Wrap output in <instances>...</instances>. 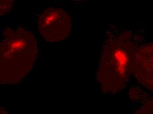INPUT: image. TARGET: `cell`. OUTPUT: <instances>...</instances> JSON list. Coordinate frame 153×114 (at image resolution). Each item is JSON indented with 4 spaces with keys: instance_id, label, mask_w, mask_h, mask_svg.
I'll list each match as a JSON object with an SVG mask.
<instances>
[{
    "instance_id": "3957f363",
    "label": "cell",
    "mask_w": 153,
    "mask_h": 114,
    "mask_svg": "<svg viewBox=\"0 0 153 114\" xmlns=\"http://www.w3.org/2000/svg\"><path fill=\"white\" fill-rule=\"evenodd\" d=\"M38 31L48 42L64 40L71 32V19L64 9L49 7L41 13L38 21Z\"/></svg>"
},
{
    "instance_id": "8992f818",
    "label": "cell",
    "mask_w": 153,
    "mask_h": 114,
    "mask_svg": "<svg viewBox=\"0 0 153 114\" xmlns=\"http://www.w3.org/2000/svg\"><path fill=\"white\" fill-rule=\"evenodd\" d=\"M13 1L11 0H1L0 1V15L2 16L9 12L12 9Z\"/></svg>"
},
{
    "instance_id": "7a4b0ae2",
    "label": "cell",
    "mask_w": 153,
    "mask_h": 114,
    "mask_svg": "<svg viewBox=\"0 0 153 114\" xmlns=\"http://www.w3.org/2000/svg\"><path fill=\"white\" fill-rule=\"evenodd\" d=\"M38 53L36 36L23 28H6L0 44V82L20 83L32 71Z\"/></svg>"
},
{
    "instance_id": "6da1fadb",
    "label": "cell",
    "mask_w": 153,
    "mask_h": 114,
    "mask_svg": "<svg viewBox=\"0 0 153 114\" xmlns=\"http://www.w3.org/2000/svg\"><path fill=\"white\" fill-rule=\"evenodd\" d=\"M145 39L141 30L110 25L104 34L97 74L104 93L113 94L126 87L133 75L136 52Z\"/></svg>"
},
{
    "instance_id": "5b68a950",
    "label": "cell",
    "mask_w": 153,
    "mask_h": 114,
    "mask_svg": "<svg viewBox=\"0 0 153 114\" xmlns=\"http://www.w3.org/2000/svg\"><path fill=\"white\" fill-rule=\"evenodd\" d=\"M135 114H153V98L146 100L135 111Z\"/></svg>"
},
{
    "instance_id": "52a82bcc",
    "label": "cell",
    "mask_w": 153,
    "mask_h": 114,
    "mask_svg": "<svg viewBox=\"0 0 153 114\" xmlns=\"http://www.w3.org/2000/svg\"><path fill=\"white\" fill-rule=\"evenodd\" d=\"M0 114H8V113L3 107H1V109H0Z\"/></svg>"
},
{
    "instance_id": "277c9868",
    "label": "cell",
    "mask_w": 153,
    "mask_h": 114,
    "mask_svg": "<svg viewBox=\"0 0 153 114\" xmlns=\"http://www.w3.org/2000/svg\"><path fill=\"white\" fill-rule=\"evenodd\" d=\"M133 75L140 84L153 93V42L143 44L137 51Z\"/></svg>"
}]
</instances>
